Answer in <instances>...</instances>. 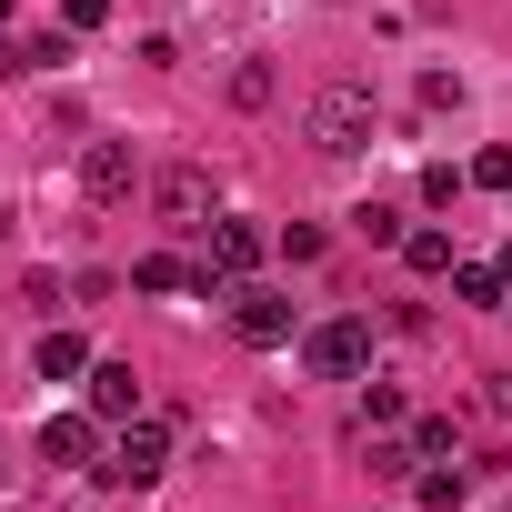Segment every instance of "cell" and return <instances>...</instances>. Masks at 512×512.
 <instances>
[{
	"label": "cell",
	"mask_w": 512,
	"mask_h": 512,
	"mask_svg": "<svg viewBox=\"0 0 512 512\" xmlns=\"http://www.w3.org/2000/svg\"><path fill=\"white\" fill-rule=\"evenodd\" d=\"M422 201H432V211H442V201H462V171H452V161H432V171H422Z\"/></svg>",
	"instance_id": "obj_22"
},
{
	"label": "cell",
	"mask_w": 512,
	"mask_h": 512,
	"mask_svg": "<svg viewBox=\"0 0 512 512\" xmlns=\"http://www.w3.org/2000/svg\"><path fill=\"white\" fill-rule=\"evenodd\" d=\"M71 372H91V342L81 332H41V382H71Z\"/></svg>",
	"instance_id": "obj_13"
},
{
	"label": "cell",
	"mask_w": 512,
	"mask_h": 512,
	"mask_svg": "<svg viewBox=\"0 0 512 512\" xmlns=\"http://www.w3.org/2000/svg\"><path fill=\"white\" fill-rule=\"evenodd\" d=\"M231 111H272V71H262V61L231 71Z\"/></svg>",
	"instance_id": "obj_17"
},
{
	"label": "cell",
	"mask_w": 512,
	"mask_h": 512,
	"mask_svg": "<svg viewBox=\"0 0 512 512\" xmlns=\"http://www.w3.org/2000/svg\"><path fill=\"white\" fill-rule=\"evenodd\" d=\"M412 492H422V512H462L472 472H452V462H422V472H412Z\"/></svg>",
	"instance_id": "obj_12"
},
{
	"label": "cell",
	"mask_w": 512,
	"mask_h": 512,
	"mask_svg": "<svg viewBox=\"0 0 512 512\" xmlns=\"http://www.w3.org/2000/svg\"><path fill=\"white\" fill-rule=\"evenodd\" d=\"M282 262H322V221H292L282 231Z\"/></svg>",
	"instance_id": "obj_21"
},
{
	"label": "cell",
	"mask_w": 512,
	"mask_h": 512,
	"mask_svg": "<svg viewBox=\"0 0 512 512\" xmlns=\"http://www.w3.org/2000/svg\"><path fill=\"white\" fill-rule=\"evenodd\" d=\"M111 21V0H61V31H101Z\"/></svg>",
	"instance_id": "obj_23"
},
{
	"label": "cell",
	"mask_w": 512,
	"mask_h": 512,
	"mask_svg": "<svg viewBox=\"0 0 512 512\" xmlns=\"http://www.w3.org/2000/svg\"><path fill=\"white\" fill-rule=\"evenodd\" d=\"M402 262L412 272H452V231H402Z\"/></svg>",
	"instance_id": "obj_16"
},
{
	"label": "cell",
	"mask_w": 512,
	"mask_h": 512,
	"mask_svg": "<svg viewBox=\"0 0 512 512\" xmlns=\"http://www.w3.org/2000/svg\"><path fill=\"white\" fill-rule=\"evenodd\" d=\"M91 412L101 422H141V372L131 362H91Z\"/></svg>",
	"instance_id": "obj_7"
},
{
	"label": "cell",
	"mask_w": 512,
	"mask_h": 512,
	"mask_svg": "<svg viewBox=\"0 0 512 512\" xmlns=\"http://www.w3.org/2000/svg\"><path fill=\"white\" fill-rule=\"evenodd\" d=\"M412 452H422V462H452V452H462V422H452V412H422V422H412Z\"/></svg>",
	"instance_id": "obj_14"
},
{
	"label": "cell",
	"mask_w": 512,
	"mask_h": 512,
	"mask_svg": "<svg viewBox=\"0 0 512 512\" xmlns=\"http://www.w3.org/2000/svg\"><path fill=\"white\" fill-rule=\"evenodd\" d=\"M91 452H101V412H51L41 422V462L51 472H81Z\"/></svg>",
	"instance_id": "obj_5"
},
{
	"label": "cell",
	"mask_w": 512,
	"mask_h": 512,
	"mask_svg": "<svg viewBox=\"0 0 512 512\" xmlns=\"http://www.w3.org/2000/svg\"><path fill=\"white\" fill-rule=\"evenodd\" d=\"M382 422H402V392H392V382H372V392H362V432H382Z\"/></svg>",
	"instance_id": "obj_20"
},
{
	"label": "cell",
	"mask_w": 512,
	"mask_h": 512,
	"mask_svg": "<svg viewBox=\"0 0 512 512\" xmlns=\"http://www.w3.org/2000/svg\"><path fill=\"white\" fill-rule=\"evenodd\" d=\"M452 292H462L472 312H512V302H502V262H452Z\"/></svg>",
	"instance_id": "obj_11"
},
{
	"label": "cell",
	"mask_w": 512,
	"mask_h": 512,
	"mask_svg": "<svg viewBox=\"0 0 512 512\" xmlns=\"http://www.w3.org/2000/svg\"><path fill=\"white\" fill-rule=\"evenodd\" d=\"M352 221H362V241H382V251H402V211H382V201H362Z\"/></svg>",
	"instance_id": "obj_19"
},
{
	"label": "cell",
	"mask_w": 512,
	"mask_h": 512,
	"mask_svg": "<svg viewBox=\"0 0 512 512\" xmlns=\"http://www.w3.org/2000/svg\"><path fill=\"white\" fill-rule=\"evenodd\" d=\"M372 121H382L372 81H322V91H312V121H302V141H312L322 161H352V151L372 141Z\"/></svg>",
	"instance_id": "obj_1"
},
{
	"label": "cell",
	"mask_w": 512,
	"mask_h": 512,
	"mask_svg": "<svg viewBox=\"0 0 512 512\" xmlns=\"http://www.w3.org/2000/svg\"><path fill=\"white\" fill-rule=\"evenodd\" d=\"M231 332H241L251 352H282V342H292V302H282V292H241V302H231Z\"/></svg>",
	"instance_id": "obj_6"
},
{
	"label": "cell",
	"mask_w": 512,
	"mask_h": 512,
	"mask_svg": "<svg viewBox=\"0 0 512 512\" xmlns=\"http://www.w3.org/2000/svg\"><path fill=\"white\" fill-rule=\"evenodd\" d=\"M492 412H502V422H512V372H492Z\"/></svg>",
	"instance_id": "obj_25"
},
{
	"label": "cell",
	"mask_w": 512,
	"mask_h": 512,
	"mask_svg": "<svg viewBox=\"0 0 512 512\" xmlns=\"http://www.w3.org/2000/svg\"><path fill=\"white\" fill-rule=\"evenodd\" d=\"M161 462H171V422H121L111 462H91V472L121 482V492H141V482H161Z\"/></svg>",
	"instance_id": "obj_2"
},
{
	"label": "cell",
	"mask_w": 512,
	"mask_h": 512,
	"mask_svg": "<svg viewBox=\"0 0 512 512\" xmlns=\"http://www.w3.org/2000/svg\"><path fill=\"white\" fill-rule=\"evenodd\" d=\"M181 282H201V272H181L171 251H141V262H131V292H181Z\"/></svg>",
	"instance_id": "obj_15"
},
{
	"label": "cell",
	"mask_w": 512,
	"mask_h": 512,
	"mask_svg": "<svg viewBox=\"0 0 512 512\" xmlns=\"http://www.w3.org/2000/svg\"><path fill=\"white\" fill-rule=\"evenodd\" d=\"M472 181H482V191H512V151H482V161H472Z\"/></svg>",
	"instance_id": "obj_24"
},
{
	"label": "cell",
	"mask_w": 512,
	"mask_h": 512,
	"mask_svg": "<svg viewBox=\"0 0 512 512\" xmlns=\"http://www.w3.org/2000/svg\"><path fill=\"white\" fill-rule=\"evenodd\" d=\"M251 262H262V231H251V221H211V272L241 282Z\"/></svg>",
	"instance_id": "obj_9"
},
{
	"label": "cell",
	"mask_w": 512,
	"mask_h": 512,
	"mask_svg": "<svg viewBox=\"0 0 512 512\" xmlns=\"http://www.w3.org/2000/svg\"><path fill=\"white\" fill-rule=\"evenodd\" d=\"M0 21H11V0H0Z\"/></svg>",
	"instance_id": "obj_26"
},
{
	"label": "cell",
	"mask_w": 512,
	"mask_h": 512,
	"mask_svg": "<svg viewBox=\"0 0 512 512\" xmlns=\"http://www.w3.org/2000/svg\"><path fill=\"white\" fill-rule=\"evenodd\" d=\"M71 61V31H21V41H0V71H61Z\"/></svg>",
	"instance_id": "obj_10"
},
{
	"label": "cell",
	"mask_w": 512,
	"mask_h": 512,
	"mask_svg": "<svg viewBox=\"0 0 512 512\" xmlns=\"http://www.w3.org/2000/svg\"><path fill=\"white\" fill-rule=\"evenodd\" d=\"M81 191H91V201H121V191H131V151H121V141H91V151H81Z\"/></svg>",
	"instance_id": "obj_8"
},
{
	"label": "cell",
	"mask_w": 512,
	"mask_h": 512,
	"mask_svg": "<svg viewBox=\"0 0 512 512\" xmlns=\"http://www.w3.org/2000/svg\"><path fill=\"white\" fill-rule=\"evenodd\" d=\"M412 472H422L412 442H372V482H412Z\"/></svg>",
	"instance_id": "obj_18"
},
{
	"label": "cell",
	"mask_w": 512,
	"mask_h": 512,
	"mask_svg": "<svg viewBox=\"0 0 512 512\" xmlns=\"http://www.w3.org/2000/svg\"><path fill=\"white\" fill-rule=\"evenodd\" d=\"M151 201H161V221H171V231H201L221 191H211V171H201V161H171V171L151 181Z\"/></svg>",
	"instance_id": "obj_4"
},
{
	"label": "cell",
	"mask_w": 512,
	"mask_h": 512,
	"mask_svg": "<svg viewBox=\"0 0 512 512\" xmlns=\"http://www.w3.org/2000/svg\"><path fill=\"white\" fill-rule=\"evenodd\" d=\"M302 362H312L322 382L372 372V322H312V332H302Z\"/></svg>",
	"instance_id": "obj_3"
}]
</instances>
